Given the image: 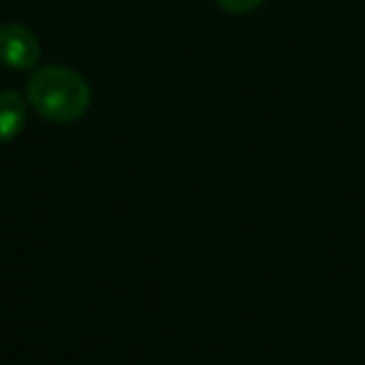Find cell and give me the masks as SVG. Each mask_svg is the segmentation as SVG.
Masks as SVG:
<instances>
[{
    "label": "cell",
    "mask_w": 365,
    "mask_h": 365,
    "mask_svg": "<svg viewBox=\"0 0 365 365\" xmlns=\"http://www.w3.org/2000/svg\"><path fill=\"white\" fill-rule=\"evenodd\" d=\"M28 106L48 123H76L91 108V86L78 71L66 66L36 68L26 86Z\"/></svg>",
    "instance_id": "6da1fadb"
},
{
    "label": "cell",
    "mask_w": 365,
    "mask_h": 365,
    "mask_svg": "<svg viewBox=\"0 0 365 365\" xmlns=\"http://www.w3.org/2000/svg\"><path fill=\"white\" fill-rule=\"evenodd\" d=\"M218 8H223L225 13H233V16H245V13H253L263 6L265 0H215Z\"/></svg>",
    "instance_id": "277c9868"
},
{
    "label": "cell",
    "mask_w": 365,
    "mask_h": 365,
    "mask_svg": "<svg viewBox=\"0 0 365 365\" xmlns=\"http://www.w3.org/2000/svg\"><path fill=\"white\" fill-rule=\"evenodd\" d=\"M41 61V43L31 28L21 23L0 26V63L11 71H31Z\"/></svg>",
    "instance_id": "7a4b0ae2"
},
{
    "label": "cell",
    "mask_w": 365,
    "mask_h": 365,
    "mask_svg": "<svg viewBox=\"0 0 365 365\" xmlns=\"http://www.w3.org/2000/svg\"><path fill=\"white\" fill-rule=\"evenodd\" d=\"M26 118H28V106L21 93L16 91L0 93V143H8L21 135V130L26 128Z\"/></svg>",
    "instance_id": "3957f363"
}]
</instances>
